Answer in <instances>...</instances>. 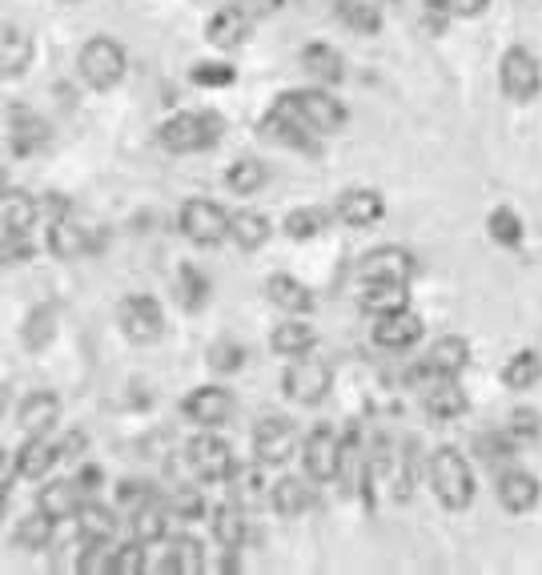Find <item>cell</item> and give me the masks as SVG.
<instances>
[{
    "instance_id": "obj_1",
    "label": "cell",
    "mask_w": 542,
    "mask_h": 575,
    "mask_svg": "<svg viewBox=\"0 0 542 575\" xmlns=\"http://www.w3.org/2000/svg\"><path fill=\"white\" fill-rule=\"evenodd\" d=\"M430 487L446 511H466L475 503V471L454 447H438L430 455Z\"/></svg>"
},
{
    "instance_id": "obj_2",
    "label": "cell",
    "mask_w": 542,
    "mask_h": 575,
    "mask_svg": "<svg viewBox=\"0 0 542 575\" xmlns=\"http://www.w3.org/2000/svg\"><path fill=\"white\" fill-rule=\"evenodd\" d=\"M217 137H222V117L213 113H177L157 129L161 149L169 153H201V149L217 146Z\"/></svg>"
},
{
    "instance_id": "obj_3",
    "label": "cell",
    "mask_w": 542,
    "mask_h": 575,
    "mask_svg": "<svg viewBox=\"0 0 542 575\" xmlns=\"http://www.w3.org/2000/svg\"><path fill=\"white\" fill-rule=\"evenodd\" d=\"M77 68L80 77H85V85H93L97 93H109L125 77V49L113 37H93L80 49Z\"/></svg>"
},
{
    "instance_id": "obj_4",
    "label": "cell",
    "mask_w": 542,
    "mask_h": 575,
    "mask_svg": "<svg viewBox=\"0 0 542 575\" xmlns=\"http://www.w3.org/2000/svg\"><path fill=\"white\" fill-rule=\"evenodd\" d=\"M281 101H286L314 134H338L345 125V117H350L342 101L333 93H326V85H322V89H293V93H281Z\"/></svg>"
},
{
    "instance_id": "obj_5",
    "label": "cell",
    "mask_w": 542,
    "mask_h": 575,
    "mask_svg": "<svg viewBox=\"0 0 542 575\" xmlns=\"http://www.w3.org/2000/svg\"><path fill=\"white\" fill-rule=\"evenodd\" d=\"M333 387V371L326 362L318 359H293L286 366V375H281V390H286V399L302 402V407H318Z\"/></svg>"
},
{
    "instance_id": "obj_6",
    "label": "cell",
    "mask_w": 542,
    "mask_h": 575,
    "mask_svg": "<svg viewBox=\"0 0 542 575\" xmlns=\"http://www.w3.org/2000/svg\"><path fill=\"white\" fill-rule=\"evenodd\" d=\"M117 322H121V335L137 342V347H149L165 335V314H161V302L149 295H129L117 307Z\"/></svg>"
},
{
    "instance_id": "obj_7",
    "label": "cell",
    "mask_w": 542,
    "mask_h": 575,
    "mask_svg": "<svg viewBox=\"0 0 542 575\" xmlns=\"http://www.w3.org/2000/svg\"><path fill=\"white\" fill-rule=\"evenodd\" d=\"M499 85H503V93L511 97V101H518V105L534 101L542 89V68H539V61H534V53L522 49V45L506 49L503 65H499Z\"/></svg>"
},
{
    "instance_id": "obj_8",
    "label": "cell",
    "mask_w": 542,
    "mask_h": 575,
    "mask_svg": "<svg viewBox=\"0 0 542 575\" xmlns=\"http://www.w3.org/2000/svg\"><path fill=\"white\" fill-rule=\"evenodd\" d=\"M177 226H181V234L189 241H198V246H217V241L229 238V214H225L217 201H205V198L186 201Z\"/></svg>"
},
{
    "instance_id": "obj_9",
    "label": "cell",
    "mask_w": 542,
    "mask_h": 575,
    "mask_svg": "<svg viewBox=\"0 0 542 575\" xmlns=\"http://www.w3.org/2000/svg\"><path fill=\"white\" fill-rule=\"evenodd\" d=\"M293 451H298V427H293L290 418L269 415L253 427V459H257V463L281 467V463H290L293 459Z\"/></svg>"
},
{
    "instance_id": "obj_10",
    "label": "cell",
    "mask_w": 542,
    "mask_h": 575,
    "mask_svg": "<svg viewBox=\"0 0 542 575\" xmlns=\"http://www.w3.org/2000/svg\"><path fill=\"white\" fill-rule=\"evenodd\" d=\"M186 459H189V467H193V475L205 483H225L234 475V467H238L229 442L217 439V435H193V439L186 442Z\"/></svg>"
},
{
    "instance_id": "obj_11",
    "label": "cell",
    "mask_w": 542,
    "mask_h": 575,
    "mask_svg": "<svg viewBox=\"0 0 542 575\" xmlns=\"http://www.w3.org/2000/svg\"><path fill=\"white\" fill-rule=\"evenodd\" d=\"M414 274H418V262L402 246L370 250V254L362 258V266H357V282H406L411 286Z\"/></svg>"
},
{
    "instance_id": "obj_12",
    "label": "cell",
    "mask_w": 542,
    "mask_h": 575,
    "mask_svg": "<svg viewBox=\"0 0 542 575\" xmlns=\"http://www.w3.org/2000/svg\"><path fill=\"white\" fill-rule=\"evenodd\" d=\"M305 475L314 483H333L338 479V463H342V435H333L330 427H314L302 447Z\"/></svg>"
},
{
    "instance_id": "obj_13",
    "label": "cell",
    "mask_w": 542,
    "mask_h": 575,
    "mask_svg": "<svg viewBox=\"0 0 542 575\" xmlns=\"http://www.w3.org/2000/svg\"><path fill=\"white\" fill-rule=\"evenodd\" d=\"M181 415H186L189 423L205 427V430H217L225 418L234 415V395H229V390H222V387L189 390L186 402H181Z\"/></svg>"
},
{
    "instance_id": "obj_14",
    "label": "cell",
    "mask_w": 542,
    "mask_h": 575,
    "mask_svg": "<svg viewBox=\"0 0 542 575\" xmlns=\"http://www.w3.org/2000/svg\"><path fill=\"white\" fill-rule=\"evenodd\" d=\"M423 338V318L411 307H398L374 318V342L382 350H411Z\"/></svg>"
},
{
    "instance_id": "obj_15",
    "label": "cell",
    "mask_w": 542,
    "mask_h": 575,
    "mask_svg": "<svg viewBox=\"0 0 542 575\" xmlns=\"http://www.w3.org/2000/svg\"><path fill=\"white\" fill-rule=\"evenodd\" d=\"M257 129H262V134L269 137V141H278V146L314 149V141H310V134H314V129H310V125H305V121L298 117V113H293V109L286 105V101H281V97H278V105H274V109H269V113L262 117V125H257Z\"/></svg>"
},
{
    "instance_id": "obj_16",
    "label": "cell",
    "mask_w": 542,
    "mask_h": 575,
    "mask_svg": "<svg viewBox=\"0 0 542 575\" xmlns=\"http://www.w3.org/2000/svg\"><path fill=\"white\" fill-rule=\"evenodd\" d=\"M494 491H499V503H503L511 515H527V511H534V508H539V496H542L539 479H534L530 471H522V467L503 471Z\"/></svg>"
},
{
    "instance_id": "obj_17",
    "label": "cell",
    "mask_w": 542,
    "mask_h": 575,
    "mask_svg": "<svg viewBox=\"0 0 542 575\" xmlns=\"http://www.w3.org/2000/svg\"><path fill=\"white\" fill-rule=\"evenodd\" d=\"M45 141H49V121L37 117V113H33L28 105L9 109V149H13L16 158L37 153Z\"/></svg>"
},
{
    "instance_id": "obj_18",
    "label": "cell",
    "mask_w": 542,
    "mask_h": 575,
    "mask_svg": "<svg viewBox=\"0 0 542 575\" xmlns=\"http://www.w3.org/2000/svg\"><path fill=\"white\" fill-rule=\"evenodd\" d=\"M386 217V198L378 189H345L342 198H338V222L354 229H366L374 222H382Z\"/></svg>"
},
{
    "instance_id": "obj_19",
    "label": "cell",
    "mask_w": 542,
    "mask_h": 575,
    "mask_svg": "<svg viewBox=\"0 0 542 575\" xmlns=\"http://www.w3.org/2000/svg\"><path fill=\"white\" fill-rule=\"evenodd\" d=\"M37 508L56 523L77 520L80 508H85V491H80L77 479H56V483H49V487H40Z\"/></svg>"
},
{
    "instance_id": "obj_20",
    "label": "cell",
    "mask_w": 542,
    "mask_h": 575,
    "mask_svg": "<svg viewBox=\"0 0 542 575\" xmlns=\"http://www.w3.org/2000/svg\"><path fill=\"white\" fill-rule=\"evenodd\" d=\"M423 407L426 415L438 418V423H446V418H463L470 399H466V390L458 387V378H434L423 395Z\"/></svg>"
},
{
    "instance_id": "obj_21",
    "label": "cell",
    "mask_w": 542,
    "mask_h": 575,
    "mask_svg": "<svg viewBox=\"0 0 542 575\" xmlns=\"http://www.w3.org/2000/svg\"><path fill=\"white\" fill-rule=\"evenodd\" d=\"M406 282H357V307L366 310L370 318H378V314H390V310L406 307Z\"/></svg>"
},
{
    "instance_id": "obj_22",
    "label": "cell",
    "mask_w": 542,
    "mask_h": 575,
    "mask_svg": "<svg viewBox=\"0 0 542 575\" xmlns=\"http://www.w3.org/2000/svg\"><path fill=\"white\" fill-rule=\"evenodd\" d=\"M93 250V238H89V229L77 226V222H68V217H56L53 226H49V254L61 258V262H77Z\"/></svg>"
},
{
    "instance_id": "obj_23",
    "label": "cell",
    "mask_w": 542,
    "mask_h": 575,
    "mask_svg": "<svg viewBox=\"0 0 542 575\" xmlns=\"http://www.w3.org/2000/svg\"><path fill=\"white\" fill-rule=\"evenodd\" d=\"M56 415H61V399H56L53 390H33V395L16 407V423H21L28 435H45V430L56 423Z\"/></svg>"
},
{
    "instance_id": "obj_24",
    "label": "cell",
    "mask_w": 542,
    "mask_h": 575,
    "mask_svg": "<svg viewBox=\"0 0 542 575\" xmlns=\"http://www.w3.org/2000/svg\"><path fill=\"white\" fill-rule=\"evenodd\" d=\"M466 362H470V347H466L463 335H442L434 347L426 350V366L438 378H458V371H463Z\"/></svg>"
},
{
    "instance_id": "obj_25",
    "label": "cell",
    "mask_w": 542,
    "mask_h": 575,
    "mask_svg": "<svg viewBox=\"0 0 542 575\" xmlns=\"http://www.w3.org/2000/svg\"><path fill=\"white\" fill-rule=\"evenodd\" d=\"M265 298H269L278 310H286V314H310V310H314V295H310V286H302V282L290 278V274H274V278H265Z\"/></svg>"
},
{
    "instance_id": "obj_26",
    "label": "cell",
    "mask_w": 542,
    "mask_h": 575,
    "mask_svg": "<svg viewBox=\"0 0 542 575\" xmlns=\"http://www.w3.org/2000/svg\"><path fill=\"white\" fill-rule=\"evenodd\" d=\"M56 459H61V447H53L45 435H28L21 442V451H16V475L21 479H40V475H49Z\"/></svg>"
},
{
    "instance_id": "obj_27",
    "label": "cell",
    "mask_w": 542,
    "mask_h": 575,
    "mask_svg": "<svg viewBox=\"0 0 542 575\" xmlns=\"http://www.w3.org/2000/svg\"><path fill=\"white\" fill-rule=\"evenodd\" d=\"M302 68L314 80H322V85H338V80L345 77L342 53H338L333 45H326V40H314V45H305V49H302Z\"/></svg>"
},
{
    "instance_id": "obj_28",
    "label": "cell",
    "mask_w": 542,
    "mask_h": 575,
    "mask_svg": "<svg viewBox=\"0 0 542 575\" xmlns=\"http://www.w3.org/2000/svg\"><path fill=\"white\" fill-rule=\"evenodd\" d=\"M205 37H210V45H217V49H238L241 40L250 37V16L241 13L238 4H229V9L210 16Z\"/></svg>"
},
{
    "instance_id": "obj_29",
    "label": "cell",
    "mask_w": 542,
    "mask_h": 575,
    "mask_svg": "<svg viewBox=\"0 0 542 575\" xmlns=\"http://www.w3.org/2000/svg\"><path fill=\"white\" fill-rule=\"evenodd\" d=\"M37 57V45L25 28L4 25V37H0V61H4V77H21Z\"/></svg>"
},
{
    "instance_id": "obj_30",
    "label": "cell",
    "mask_w": 542,
    "mask_h": 575,
    "mask_svg": "<svg viewBox=\"0 0 542 575\" xmlns=\"http://www.w3.org/2000/svg\"><path fill=\"white\" fill-rule=\"evenodd\" d=\"M269 342H274V350L286 354V359H302V354H310V350L318 347V330L302 318H290V322H281V326H274V338H269Z\"/></svg>"
},
{
    "instance_id": "obj_31",
    "label": "cell",
    "mask_w": 542,
    "mask_h": 575,
    "mask_svg": "<svg viewBox=\"0 0 542 575\" xmlns=\"http://www.w3.org/2000/svg\"><path fill=\"white\" fill-rule=\"evenodd\" d=\"M269 496H274V511H278V515L298 520V515L314 503V487L305 479H298V475H286V479H278L269 487Z\"/></svg>"
},
{
    "instance_id": "obj_32",
    "label": "cell",
    "mask_w": 542,
    "mask_h": 575,
    "mask_svg": "<svg viewBox=\"0 0 542 575\" xmlns=\"http://www.w3.org/2000/svg\"><path fill=\"white\" fill-rule=\"evenodd\" d=\"M229 238L238 241L241 250H262L269 241V217L257 214V210H241V214L229 217Z\"/></svg>"
},
{
    "instance_id": "obj_33",
    "label": "cell",
    "mask_w": 542,
    "mask_h": 575,
    "mask_svg": "<svg viewBox=\"0 0 542 575\" xmlns=\"http://www.w3.org/2000/svg\"><path fill=\"white\" fill-rule=\"evenodd\" d=\"M0 210H4V234H28V229L37 226L40 214L37 198H28L25 189H9Z\"/></svg>"
},
{
    "instance_id": "obj_34",
    "label": "cell",
    "mask_w": 542,
    "mask_h": 575,
    "mask_svg": "<svg viewBox=\"0 0 542 575\" xmlns=\"http://www.w3.org/2000/svg\"><path fill=\"white\" fill-rule=\"evenodd\" d=\"M165 515H169V508L157 503V499H149V503H141V508H133V515H129L133 539H141V543H157V539H165V523H169Z\"/></svg>"
},
{
    "instance_id": "obj_35",
    "label": "cell",
    "mask_w": 542,
    "mask_h": 575,
    "mask_svg": "<svg viewBox=\"0 0 542 575\" xmlns=\"http://www.w3.org/2000/svg\"><path fill=\"white\" fill-rule=\"evenodd\" d=\"M213 536L222 543L225 551H238L245 543V515H241V503H222V508L213 511Z\"/></svg>"
},
{
    "instance_id": "obj_36",
    "label": "cell",
    "mask_w": 542,
    "mask_h": 575,
    "mask_svg": "<svg viewBox=\"0 0 542 575\" xmlns=\"http://www.w3.org/2000/svg\"><path fill=\"white\" fill-rule=\"evenodd\" d=\"M542 378V359L539 350H518L511 354V362L503 366V383L506 390H530Z\"/></svg>"
},
{
    "instance_id": "obj_37",
    "label": "cell",
    "mask_w": 542,
    "mask_h": 575,
    "mask_svg": "<svg viewBox=\"0 0 542 575\" xmlns=\"http://www.w3.org/2000/svg\"><path fill=\"white\" fill-rule=\"evenodd\" d=\"M362 475H366L362 435H357V430H345L342 435V463H338V483H345L350 491H357V487H362Z\"/></svg>"
},
{
    "instance_id": "obj_38",
    "label": "cell",
    "mask_w": 542,
    "mask_h": 575,
    "mask_svg": "<svg viewBox=\"0 0 542 575\" xmlns=\"http://www.w3.org/2000/svg\"><path fill=\"white\" fill-rule=\"evenodd\" d=\"M117 515L109 508H101L97 499H85V508H80L77 515V527H80V536L85 539H113L117 536Z\"/></svg>"
},
{
    "instance_id": "obj_39",
    "label": "cell",
    "mask_w": 542,
    "mask_h": 575,
    "mask_svg": "<svg viewBox=\"0 0 542 575\" xmlns=\"http://www.w3.org/2000/svg\"><path fill=\"white\" fill-rule=\"evenodd\" d=\"M205 567V555H201L198 539H173L169 551H165V563L161 572H177V575H198Z\"/></svg>"
},
{
    "instance_id": "obj_40",
    "label": "cell",
    "mask_w": 542,
    "mask_h": 575,
    "mask_svg": "<svg viewBox=\"0 0 542 575\" xmlns=\"http://www.w3.org/2000/svg\"><path fill=\"white\" fill-rule=\"evenodd\" d=\"M53 527L56 520H49L45 511L37 508V515H28V520L16 523V548H25V551H45L49 543H53Z\"/></svg>"
},
{
    "instance_id": "obj_41",
    "label": "cell",
    "mask_w": 542,
    "mask_h": 575,
    "mask_svg": "<svg viewBox=\"0 0 542 575\" xmlns=\"http://www.w3.org/2000/svg\"><path fill=\"white\" fill-rule=\"evenodd\" d=\"M265 165L262 161H253V158H241L234 161L229 170H225V186L234 189V193H241V198H250V193H257V189L265 186Z\"/></svg>"
},
{
    "instance_id": "obj_42",
    "label": "cell",
    "mask_w": 542,
    "mask_h": 575,
    "mask_svg": "<svg viewBox=\"0 0 542 575\" xmlns=\"http://www.w3.org/2000/svg\"><path fill=\"white\" fill-rule=\"evenodd\" d=\"M262 467L265 463H257L253 459V467H234V475H229V499L234 503H253V499H262V487H265V479H262Z\"/></svg>"
},
{
    "instance_id": "obj_43",
    "label": "cell",
    "mask_w": 542,
    "mask_h": 575,
    "mask_svg": "<svg viewBox=\"0 0 542 575\" xmlns=\"http://www.w3.org/2000/svg\"><path fill=\"white\" fill-rule=\"evenodd\" d=\"M177 295H181V307L186 310H201L205 307V298H210V278L201 274L198 266H181L177 270Z\"/></svg>"
},
{
    "instance_id": "obj_44",
    "label": "cell",
    "mask_w": 542,
    "mask_h": 575,
    "mask_svg": "<svg viewBox=\"0 0 542 575\" xmlns=\"http://www.w3.org/2000/svg\"><path fill=\"white\" fill-rule=\"evenodd\" d=\"M326 226H330V214H326V210H314V205H302V210H293V214L286 217V234H290L293 241L314 238V234H322Z\"/></svg>"
},
{
    "instance_id": "obj_45",
    "label": "cell",
    "mask_w": 542,
    "mask_h": 575,
    "mask_svg": "<svg viewBox=\"0 0 542 575\" xmlns=\"http://www.w3.org/2000/svg\"><path fill=\"white\" fill-rule=\"evenodd\" d=\"M487 229L499 246H518V241H522V217H518L511 205H499V210L487 217Z\"/></svg>"
},
{
    "instance_id": "obj_46",
    "label": "cell",
    "mask_w": 542,
    "mask_h": 575,
    "mask_svg": "<svg viewBox=\"0 0 542 575\" xmlns=\"http://www.w3.org/2000/svg\"><path fill=\"white\" fill-rule=\"evenodd\" d=\"M338 13H342L345 25L354 28V33H362V37L378 33V25H382L378 9H374V4H366V0H342V4H338Z\"/></svg>"
},
{
    "instance_id": "obj_47",
    "label": "cell",
    "mask_w": 542,
    "mask_h": 575,
    "mask_svg": "<svg viewBox=\"0 0 542 575\" xmlns=\"http://www.w3.org/2000/svg\"><path fill=\"white\" fill-rule=\"evenodd\" d=\"M77 572L80 575L113 572V548H109V539H85V551L77 555Z\"/></svg>"
},
{
    "instance_id": "obj_48",
    "label": "cell",
    "mask_w": 542,
    "mask_h": 575,
    "mask_svg": "<svg viewBox=\"0 0 542 575\" xmlns=\"http://www.w3.org/2000/svg\"><path fill=\"white\" fill-rule=\"evenodd\" d=\"M169 515L181 523L201 520V515H205V499H201L198 487H177V491L169 496Z\"/></svg>"
},
{
    "instance_id": "obj_49",
    "label": "cell",
    "mask_w": 542,
    "mask_h": 575,
    "mask_svg": "<svg viewBox=\"0 0 542 575\" xmlns=\"http://www.w3.org/2000/svg\"><path fill=\"white\" fill-rule=\"evenodd\" d=\"M189 80L201 85V89H225V85H234V80H238V68L222 65V61H205V65H193Z\"/></svg>"
},
{
    "instance_id": "obj_50",
    "label": "cell",
    "mask_w": 542,
    "mask_h": 575,
    "mask_svg": "<svg viewBox=\"0 0 542 575\" xmlns=\"http://www.w3.org/2000/svg\"><path fill=\"white\" fill-rule=\"evenodd\" d=\"M146 572V543L141 539H129L113 548V572L109 575H141Z\"/></svg>"
},
{
    "instance_id": "obj_51",
    "label": "cell",
    "mask_w": 542,
    "mask_h": 575,
    "mask_svg": "<svg viewBox=\"0 0 542 575\" xmlns=\"http://www.w3.org/2000/svg\"><path fill=\"white\" fill-rule=\"evenodd\" d=\"M241 362H245V347L234 342V338H222V342H213L210 347V366L217 375H234Z\"/></svg>"
},
{
    "instance_id": "obj_52",
    "label": "cell",
    "mask_w": 542,
    "mask_h": 575,
    "mask_svg": "<svg viewBox=\"0 0 542 575\" xmlns=\"http://www.w3.org/2000/svg\"><path fill=\"white\" fill-rule=\"evenodd\" d=\"M53 322H56V310L53 307L33 310V314H28V322H25V347H33V350L45 347V342L53 338Z\"/></svg>"
},
{
    "instance_id": "obj_53",
    "label": "cell",
    "mask_w": 542,
    "mask_h": 575,
    "mask_svg": "<svg viewBox=\"0 0 542 575\" xmlns=\"http://www.w3.org/2000/svg\"><path fill=\"white\" fill-rule=\"evenodd\" d=\"M149 499H157L149 483H141V479H121L117 483V503L121 508L133 511V508H141V503H149Z\"/></svg>"
},
{
    "instance_id": "obj_54",
    "label": "cell",
    "mask_w": 542,
    "mask_h": 575,
    "mask_svg": "<svg viewBox=\"0 0 542 575\" xmlns=\"http://www.w3.org/2000/svg\"><path fill=\"white\" fill-rule=\"evenodd\" d=\"M478 451H482L487 463L506 459L511 451H515V435H511V430H506V435H482V439H478Z\"/></svg>"
},
{
    "instance_id": "obj_55",
    "label": "cell",
    "mask_w": 542,
    "mask_h": 575,
    "mask_svg": "<svg viewBox=\"0 0 542 575\" xmlns=\"http://www.w3.org/2000/svg\"><path fill=\"white\" fill-rule=\"evenodd\" d=\"M490 0H430V9H442L450 16H478L487 13Z\"/></svg>"
},
{
    "instance_id": "obj_56",
    "label": "cell",
    "mask_w": 542,
    "mask_h": 575,
    "mask_svg": "<svg viewBox=\"0 0 542 575\" xmlns=\"http://www.w3.org/2000/svg\"><path fill=\"white\" fill-rule=\"evenodd\" d=\"M539 430H542V423H539V415H534V411H515V415H511V435H515V442L534 439Z\"/></svg>"
},
{
    "instance_id": "obj_57",
    "label": "cell",
    "mask_w": 542,
    "mask_h": 575,
    "mask_svg": "<svg viewBox=\"0 0 542 575\" xmlns=\"http://www.w3.org/2000/svg\"><path fill=\"white\" fill-rule=\"evenodd\" d=\"M28 254H33L28 234H4V262H9V266H21V262H28Z\"/></svg>"
},
{
    "instance_id": "obj_58",
    "label": "cell",
    "mask_w": 542,
    "mask_h": 575,
    "mask_svg": "<svg viewBox=\"0 0 542 575\" xmlns=\"http://www.w3.org/2000/svg\"><path fill=\"white\" fill-rule=\"evenodd\" d=\"M73 479L80 483V491H85V499H93V496H97V487L105 483V471H101V467H93V463H89V467H80L77 475H73Z\"/></svg>"
},
{
    "instance_id": "obj_59",
    "label": "cell",
    "mask_w": 542,
    "mask_h": 575,
    "mask_svg": "<svg viewBox=\"0 0 542 575\" xmlns=\"http://www.w3.org/2000/svg\"><path fill=\"white\" fill-rule=\"evenodd\" d=\"M241 13L245 16H269V13H278L286 0H234Z\"/></svg>"
},
{
    "instance_id": "obj_60",
    "label": "cell",
    "mask_w": 542,
    "mask_h": 575,
    "mask_svg": "<svg viewBox=\"0 0 542 575\" xmlns=\"http://www.w3.org/2000/svg\"><path fill=\"white\" fill-rule=\"evenodd\" d=\"M80 451H85V435H80V430L65 435V442H61V459H77Z\"/></svg>"
},
{
    "instance_id": "obj_61",
    "label": "cell",
    "mask_w": 542,
    "mask_h": 575,
    "mask_svg": "<svg viewBox=\"0 0 542 575\" xmlns=\"http://www.w3.org/2000/svg\"><path fill=\"white\" fill-rule=\"evenodd\" d=\"M65 4H80V0H65Z\"/></svg>"
}]
</instances>
